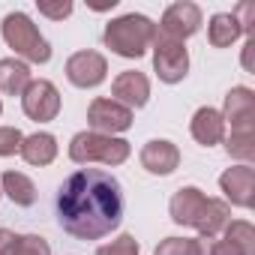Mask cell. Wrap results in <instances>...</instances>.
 <instances>
[{
	"label": "cell",
	"instance_id": "obj_1",
	"mask_svg": "<svg viewBox=\"0 0 255 255\" xmlns=\"http://www.w3.org/2000/svg\"><path fill=\"white\" fill-rule=\"evenodd\" d=\"M57 225L75 240H102L120 228L126 198L120 180L105 168H78L54 192Z\"/></svg>",
	"mask_w": 255,
	"mask_h": 255
},
{
	"label": "cell",
	"instance_id": "obj_2",
	"mask_svg": "<svg viewBox=\"0 0 255 255\" xmlns=\"http://www.w3.org/2000/svg\"><path fill=\"white\" fill-rule=\"evenodd\" d=\"M156 39V24L153 18L141 15V12H126L120 18H111L102 30V42L105 48H111V54L123 57V60H138L150 51Z\"/></svg>",
	"mask_w": 255,
	"mask_h": 255
},
{
	"label": "cell",
	"instance_id": "obj_3",
	"mask_svg": "<svg viewBox=\"0 0 255 255\" xmlns=\"http://www.w3.org/2000/svg\"><path fill=\"white\" fill-rule=\"evenodd\" d=\"M0 36H3V42L15 51V57L24 60L27 66L30 63L42 66V63L51 60L48 39L39 33V27L33 24V18L27 12H21V9L18 12H9L3 21H0Z\"/></svg>",
	"mask_w": 255,
	"mask_h": 255
},
{
	"label": "cell",
	"instance_id": "obj_4",
	"mask_svg": "<svg viewBox=\"0 0 255 255\" xmlns=\"http://www.w3.org/2000/svg\"><path fill=\"white\" fill-rule=\"evenodd\" d=\"M132 156V144L126 138H114V135H99V132H75L72 141H69V159L75 165H123L126 159Z\"/></svg>",
	"mask_w": 255,
	"mask_h": 255
},
{
	"label": "cell",
	"instance_id": "obj_5",
	"mask_svg": "<svg viewBox=\"0 0 255 255\" xmlns=\"http://www.w3.org/2000/svg\"><path fill=\"white\" fill-rule=\"evenodd\" d=\"M150 51H153V72H156V78L162 84H180L189 75V51H186V42H177V39H168V36H159L156 33Z\"/></svg>",
	"mask_w": 255,
	"mask_h": 255
},
{
	"label": "cell",
	"instance_id": "obj_6",
	"mask_svg": "<svg viewBox=\"0 0 255 255\" xmlns=\"http://www.w3.org/2000/svg\"><path fill=\"white\" fill-rule=\"evenodd\" d=\"M135 111H129L126 105L114 102L111 96H96L87 108V126H90V132H99V135H120L126 129H132V120Z\"/></svg>",
	"mask_w": 255,
	"mask_h": 255
},
{
	"label": "cell",
	"instance_id": "obj_7",
	"mask_svg": "<svg viewBox=\"0 0 255 255\" xmlns=\"http://www.w3.org/2000/svg\"><path fill=\"white\" fill-rule=\"evenodd\" d=\"M60 108H63L60 90L48 78H33L27 84V90L21 93V111L33 123H51V120H57Z\"/></svg>",
	"mask_w": 255,
	"mask_h": 255
},
{
	"label": "cell",
	"instance_id": "obj_8",
	"mask_svg": "<svg viewBox=\"0 0 255 255\" xmlns=\"http://www.w3.org/2000/svg\"><path fill=\"white\" fill-rule=\"evenodd\" d=\"M63 72H66V81L72 87L93 90V87H99L108 78V60H105V54H99L93 48H81V51L69 54Z\"/></svg>",
	"mask_w": 255,
	"mask_h": 255
},
{
	"label": "cell",
	"instance_id": "obj_9",
	"mask_svg": "<svg viewBox=\"0 0 255 255\" xmlns=\"http://www.w3.org/2000/svg\"><path fill=\"white\" fill-rule=\"evenodd\" d=\"M204 24V12L198 3L192 0H180V3H171L165 12H162V21L156 24V33L159 36H168V39H177V42H186L189 36H195Z\"/></svg>",
	"mask_w": 255,
	"mask_h": 255
},
{
	"label": "cell",
	"instance_id": "obj_10",
	"mask_svg": "<svg viewBox=\"0 0 255 255\" xmlns=\"http://www.w3.org/2000/svg\"><path fill=\"white\" fill-rule=\"evenodd\" d=\"M222 120L225 129L231 132H255V90L246 84H237L225 93V105H222Z\"/></svg>",
	"mask_w": 255,
	"mask_h": 255
},
{
	"label": "cell",
	"instance_id": "obj_11",
	"mask_svg": "<svg viewBox=\"0 0 255 255\" xmlns=\"http://www.w3.org/2000/svg\"><path fill=\"white\" fill-rule=\"evenodd\" d=\"M219 189L225 195V204L252 210L255 204V168L252 165H231L219 174Z\"/></svg>",
	"mask_w": 255,
	"mask_h": 255
},
{
	"label": "cell",
	"instance_id": "obj_12",
	"mask_svg": "<svg viewBox=\"0 0 255 255\" xmlns=\"http://www.w3.org/2000/svg\"><path fill=\"white\" fill-rule=\"evenodd\" d=\"M111 99L126 105L129 111H138L150 102V78L138 69H123L111 81Z\"/></svg>",
	"mask_w": 255,
	"mask_h": 255
},
{
	"label": "cell",
	"instance_id": "obj_13",
	"mask_svg": "<svg viewBox=\"0 0 255 255\" xmlns=\"http://www.w3.org/2000/svg\"><path fill=\"white\" fill-rule=\"evenodd\" d=\"M138 162L147 174L153 177H168L180 168V147L168 138H150L141 153H138Z\"/></svg>",
	"mask_w": 255,
	"mask_h": 255
},
{
	"label": "cell",
	"instance_id": "obj_14",
	"mask_svg": "<svg viewBox=\"0 0 255 255\" xmlns=\"http://www.w3.org/2000/svg\"><path fill=\"white\" fill-rule=\"evenodd\" d=\"M207 198H210V195H204L198 186H180V189L171 195V201H168V216H171V222H174V225H183V228H195V222H198V216H201Z\"/></svg>",
	"mask_w": 255,
	"mask_h": 255
},
{
	"label": "cell",
	"instance_id": "obj_15",
	"mask_svg": "<svg viewBox=\"0 0 255 255\" xmlns=\"http://www.w3.org/2000/svg\"><path fill=\"white\" fill-rule=\"evenodd\" d=\"M189 132H192V138L201 147H216V144H222V138H225L228 129H225V120H222L219 108L201 105L192 114V120H189Z\"/></svg>",
	"mask_w": 255,
	"mask_h": 255
},
{
	"label": "cell",
	"instance_id": "obj_16",
	"mask_svg": "<svg viewBox=\"0 0 255 255\" xmlns=\"http://www.w3.org/2000/svg\"><path fill=\"white\" fill-rule=\"evenodd\" d=\"M57 153H60V147H57V138H54L51 132H33V135H24L21 150H18V156H21L27 165H33V168H45V165H51V162L57 159Z\"/></svg>",
	"mask_w": 255,
	"mask_h": 255
},
{
	"label": "cell",
	"instance_id": "obj_17",
	"mask_svg": "<svg viewBox=\"0 0 255 255\" xmlns=\"http://www.w3.org/2000/svg\"><path fill=\"white\" fill-rule=\"evenodd\" d=\"M0 195H6L15 207H33L39 198L36 183L24 171H3V177H0Z\"/></svg>",
	"mask_w": 255,
	"mask_h": 255
},
{
	"label": "cell",
	"instance_id": "obj_18",
	"mask_svg": "<svg viewBox=\"0 0 255 255\" xmlns=\"http://www.w3.org/2000/svg\"><path fill=\"white\" fill-rule=\"evenodd\" d=\"M228 222H231V207L222 198H207V204H204V210L195 222V231H198L201 240H216Z\"/></svg>",
	"mask_w": 255,
	"mask_h": 255
},
{
	"label": "cell",
	"instance_id": "obj_19",
	"mask_svg": "<svg viewBox=\"0 0 255 255\" xmlns=\"http://www.w3.org/2000/svg\"><path fill=\"white\" fill-rule=\"evenodd\" d=\"M30 81H33V75H30V66L24 60H18V57H3L0 60V93L21 96Z\"/></svg>",
	"mask_w": 255,
	"mask_h": 255
},
{
	"label": "cell",
	"instance_id": "obj_20",
	"mask_svg": "<svg viewBox=\"0 0 255 255\" xmlns=\"http://www.w3.org/2000/svg\"><path fill=\"white\" fill-rule=\"evenodd\" d=\"M240 36H246V33H243L240 21H237L231 12H216V15H210V21H207V42H210L213 48H231Z\"/></svg>",
	"mask_w": 255,
	"mask_h": 255
},
{
	"label": "cell",
	"instance_id": "obj_21",
	"mask_svg": "<svg viewBox=\"0 0 255 255\" xmlns=\"http://www.w3.org/2000/svg\"><path fill=\"white\" fill-rule=\"evenodd\" d=\"M222 240L234 243L243 255H252L255 252V228L249 219H231L225 228H222Z\"/></svg>",
	"mask_w": 255,
	"mask_h": 255
},
{
	"label": "cell",
	"instance_id": "obj_22",
	"mask_svg": "<svg viewBox=\"0 0 255 255\" xmlns=\"http://www.w3.org/2000/svg\"><path fill=\"white\" fill-rule=\"evenodd\" d=\"M225 150L231 159H237L240 165H252L255 159V132H225Z\"/></svg>",
	"mask_w": 255,
	"mask_h": 255
},
{
	"label": "cell",
	"instance_id": "obj_23",
	"mask_svg": "<svg viewBox=\"0 0 255 255\" xmlns=\"http://www.w3.org/2000/svg\"><path fill=\"white\" fill-rule=\"evenodd\" d=\"M153 255H204L201 237H165L156 243Z\"/></svg>",
	"mask_w": 255,
	"mask_h": 255
},
{
	"label": "cell",
	"instance_id": "obj_24",
	"mask_svg": "<svg viewBox=\"0 0 255 255\" xmlns=\"http://www.w3.org/2000/svg\"><path fill=\"white\" fill-rule=\"evenodd\" d=\"M138 252H141V246H138V240L132 234H120L111 243L96 246V255H138Z\"/></svg>",
	"mask_w": 255,
	"mask_h": 255
},
{
	"label": "cell",
	"instance_id": "obj_25",
	"mask_svg": "<svg viewBox=\"0 0 255 255\" xmlns=\"http://www.w3.org/2000/svg\"><path fill=\"white\" fill-rule=\"evenodd\" d=\"M24 132L18 126H0V156H15L21 150Z\"/></svg>",
	"mask_w": 255,
	"mask_h": 255
},
{
	"label": "cell",
	"instance_id": "obj_26",
	"mask_svg": "<svg viewBox=\"0 0 255 255\" xmlns=\"http://www.w3.org/2000/svg\"><path fill=\"white\" fill-rule=\"evenodd\" d=\"M36 9H39V15H45L51 21H63V18L72 15L75 6L69 3V0H57V3H51V0H36Z\"/></svg>",
	"mask_w": 255,
	"mask_h": 255
},
{
	"label": "cell",
	"instance_id": "obj_27",
	"mask_svg": "<svg viewBox=\"0 0 255 255\" xmlns=\"http://www.w3.org/2000/svg\"><path fill=\"white\" fill-rule=\"evenodd\" d=\"M15 255H51V246L39 234H21V246Z\"/></svg>",
	"mask_w": 255,
	"mask_h": 255
},
{
	"label": "cell",
	"instance_id": "obj_28",
	"mask_svg": "<svg viewBox=\"0 0 255 255\" xmlns=\"http://www.w3.org/2000/svg\"><path fill=\"white\" fill-rule=\"evenodd\" d=\"M231 15L240 21V27H243V33L246 36H255V3H249V0H243V3H237L234 9H231Z\"/></svg>",
	"mask_w": 255,
	"mask_h": 255
},
{
	"label": "cell",
	"instance_id": "obj_29",
	"mask_svg": "<svg viewBox=\"0 0 255 255\" xmlns=\"http://www.w3.org/2000/svg\"><path fill=\"white\" fill-rule=\"evenodd\" d=\"M21 246V234L9 231V228H0V255H15Z\"/></svg>",
	"mask_w": 255,
	"mask_h": 255
},
{
	"label": "cell",
	"instance_id": "obj_30",
	"mask_svg": "<svg viewBox=\"0 0 255 255\" xmlns=\"http://www.w3.org/2000/svg\"><path fill=\"white\" fill-rule=\"evenodd\" d=\"M204 255H243L234 243L228 240H207L204 243Z\"/></svg>",
	"mask_w": 255,
	"mask_h": 255
},
{
	"label": "cell",
	"instance_id": "obj_31",
	"mask_svg": "<svg viewBox=\"0 0 255 255\" xmlns=\"http://www.w3.org/2000/svg\"><path fill=\"white\" fill-rule=\"evenodd\" d=\"M252 48H255V36H246V42H243V69L246 72H255L252 69Z\"/></svg>",
	"mask_w": 255,
	"mask_h": 255
},
{
	"label": "cell",
	"instance_id": "obj_32",
	"mask_svg": "<svg viewBox=\"0 0 255 255\" xmlns=\"http://www.w3.org/2000/svg\"><path fill=\"white\" fill-rule=\"evenodd\" d=\"M0 117H3V99H0Z\"/></svg>",
	"mask_w": 255,
	"mask_h": 255
}]
</instances>
